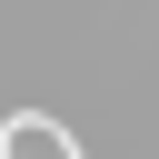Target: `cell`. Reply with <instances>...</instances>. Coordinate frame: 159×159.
<instances>
[{
    "instance_id": "6da1fadb",
    "label": "cell",
    "mask_w": 159,
    "mask_h": 159,
    "mask_svg": "<svg viewBox=\"0 0 159 159\" xmlns=\"http://www.w3.org/2000/svg\"><path fill=\"white\" fill-rule=\"evenodd\" d=\"M0 149H20V159H30V149H40V159H80V149H70V129H60V119H40V109L0 119Z\"/></svg>"
}]
</instances>
